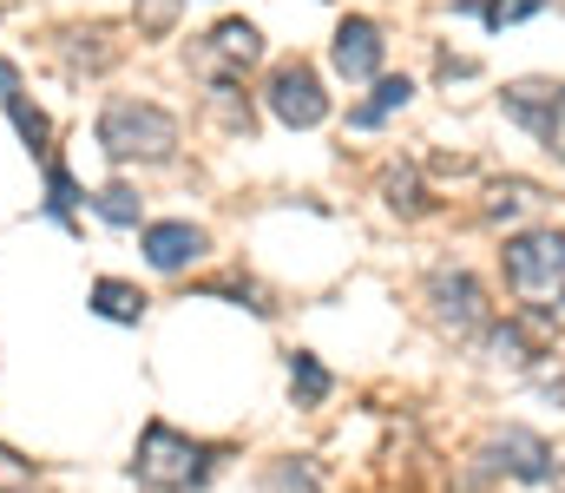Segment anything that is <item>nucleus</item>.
Segmentation results:
<instances>
[{"instance_id": "nucleus-13", "label": "nucleus", "mask_w": 565, "mask_h": 493, "mask_svg": "<svg viewBox=\"0 0 565 493\" xmlns=\"http://www.w3.org/2000/svg\"><path fill=\"white\" fill-rule=\"evenodd\" d=\"M7 119H13V132L46 159V132H53V126H46V112H33V106H26V93H7Z\"/></svg>"}, {"instance_id": "nucleus-4", "label": "nucleus", "mask_w": 565, "mask_h": 493, "mask_svg": "<svg viewBox=\"0 0 565 493\" xmlns=\"http://www.w3.org/2000/svg\"><path fill=\"white\" fill-rule=\"evenodd\" d=\"M257 60H264V33H257L250 20H217V26L204 33V46L191 53V66H198L211 86L244 79V66H257Z\"/></svg>"}, {"instance_id": "nucleus-23", "label": "nucleus", "mask_w": 565, "mask_h": 493, "mask_svg": "<svg viewBox=\"0 0 565 493\" xmlns=\"http://www.w3.org/2000/svg\"><path fill=\"white\" fill-rule=\"evenodd\" d=\"M493 355L520 368V362H526V329H493Z\"/></svg>"}, {"instance_id": "nucleus-16", "label": "nucleus", "mask_w": 565, "mask_h": 493, "mask_svg": "<svg viewBox=\"0 0 565 493\" xmlns=\"http://www.w3.org/2000/svg\"><path fill=\"white\" fill-rule=\"evenodd\" d=\"M382 191H388V204H395L402 217H422V178H415L408 164H402V171H388V178H382Z\"/></svg>"}, {"instance_id": "nucleus-21", "label": "nucleus", "mask_w": 565, "mask_h": 493, "mask_svg": "<svg viewBox=\"0 0 565 493\" xmlns=\"http://www.w3.org/2000/svg\"><path fill=\"white\" fill-rule=\"evenodd\" d=\"M33 487H40L33 461H20L13 448H0V493H33Z\"/></svg>"}, {"instance_id": "nucleus-17", "label": "nucleus", "mask_w": 565, "mask_h": 493, "mask_svg": "<svg viewBox=\"0 0 565 493\" xmlns=\"http://www.w3.org/2000/svg\"><path fill=\"white\" fill-rule=\"evenodd\" d=\"M264 493H316V468L309 461H277L264 474Z\"/></svg>"}, {"instance_id": "nucleus-15", "label": "nucleus", "mask_w": 565, "mask_h": 493, "mask_svg": "<svg viewBox=\"0 0 565 493\" xmlns=\"http://www.w3.org/2000/svg\"><path fill=\"white\" fill-rule=\"evenodd\" d=\"M86 204H93V211H99L106 224H139V197H132L126 184H106V191H93Z\"/></svg>"}, {"instance_id": "nucleus-5", "label": "nucleus", "mask_w": 565, "mask_h": 493, "mask_svg": "<svg viewBox=\"0 0 565 493\" xmlns=\"http://www.w3.org/2000/svg\"><path fill=\"white\" fill-rule=\"evenodd\" d=\"M270 112H277L282 126H302V132L329 119V93H322L316 66H302V60L277 66V79H270Z\"/></svg>"}, {"instance_id": "nucleus-3", "label": "nucleus", "mask_w": 565, "mask_h": 493, "mask_svg": "<svg viewBox=\"0 0 565 493\" xmlns=\"http://www.w3.org/2000/svg\"><path fill=\"white\" fill-rule=\"evenodd\" d=\"M204 474H211V454L191 435H178L164 421H151L139 435V481L151 493H184V487H198Z\"/></svg>"}, {"instance_id": "nucleus-25", "label": "nucleus", "mask_w": 565, "mask_h": 493, "mask_svg": "<svg viewBox=\"0 0 565 493\" xmlns=\"http://www.w3.org/2000/svg\"><path fill=\"white\" fill-rule=\"evenodd\" d=\"M7 93H20V73H13V66H0V99H7Z\"/></svg>"}, {"instance_id": "nucleus-12", "label": "nucleus", "mask_w": 565, "mask_h": 493, "mask_svg": "<svg viewBox=\"0 0 565 493\" xmlns=\"http://www.w3.org/2000/svg\"><path fill=\"white\" fill-rule=\"evenodd\" d=\"M93 310H99L106 323H139L145 297L132 290V283H113V277H106V283H93Z\"/></svg>"}, {"instance_id": "nucleus-18", "label": "nucleus", "mask_w": 565, "mask_h": 493, "mask_svg": "<svg viewBox=\"0 0 565 493\" xmlns=\"http://www.w3.org/2000/svg\"><path fill=\"white\" fill-rule=\"evenodd\" d=\"M533 204H540V191H533V184H500V191H493V204H487V217H493V224H507V217H520V211H533Z\"/></svg>"}, {"instance_id": "nucleus-20", "label": "nucleus", "mask_w": 565, "mask_h": 493, "mask_svg": "<svg viewBox=\"0 0 565 493\" xmlns=\"http://www.w3.org/2000/svg\"><path fill=\"white\" fill-rule=\"evenodd\" d=\"M73 204H79V184L46 159V211H53V217H73Z\"/></svg>"}, {"instance_id": "nucleus-7", "label": "nucleus", "mask_w": 565, "mask_h": 493, "mask_svg": "<svg viewBox=\"0 0 565 493\" xmlns=\"http://www.w3.org/2000/svg\"><path fill=\"white\" fill-rule=\"evenodd\" d=\"M329 60H335V73L342 79H375L382 73V26L375 20H342L335 26V46H329Z\"/></svg>"}, {"instance_id": "nucleus-1", "label": "nucleus", "mask_w": 565, "mask_h": 493, "mask_svg": "<svg viewBox=\"0 0 565 493\" xmlns=\"http://www.w3.org/2000/svg\"><path fill=\"white\" fill-rule=\"evenodd\" d=\"M99 146H106L113 164H132V159L158 164L178 152V119L164 106H145V99H113L99 112Z\"/></svg>"}, {"instance_id": "nucleus-14", "label": "nucleus", "mask_w": 565, "mask_h": 493, "mask_svg": "<svg viewBox=\"0 0 565 493\" xmlns=\"http://www.w3.org/2000/svg\"><path fill=\"white\" fill-rule=\"evenodd\" d=\"M289 388H296V401H302V408H316V401L329 395L322 362H316V355H289Z\"/></svg>"}, {"instance_id": "nucleus-10", "label": "nucleus", "mask_w": 565, "mask_h": 493, "mask_svg": "<svg viewBox=\"0 0 565 493\" xmlns=\"http://www.w3.org/2000/svg\"><path fill=\"white\" fill-rule=\"evenodd\" d=\"M500 106H507L513 126H526V132L546 139V132H553V112H559V86H553V79H513Z\"/></svg>"}, {"instance_id": "nucleus-8", "label": "nucleus", "mask_w": 565, "mask_h": 493, "mask_svg": "<svg viewBox=\"0 0 565 493\" xmlns=\"http://www.w3.org/2000/svg\"><path fill=\"white\" fill-rule=\"evenodd\" d=\"M204 244H211V237H204L198 224H184V217H171V224H145V264L164 270V277L184 270V264H198Z\"/></svg>"}, {"instance_id": "nucleus-9", "label": "nucleus", "mask_w": 565, "mask_h": 493, "mask_svg": "<svg viewBox=\"0 0 565 493\" xmlns=\"http://www.w3.org/2000/svg\"><path fill=\"white\" fill-rule=\"evenodd\" d=\"M487 461L507 468V474H520V481H546V474H553V448H546L540 435H526V428H500V435L487 441Z\"/></svg>"}, {"instance_id": "nucleus-24", "label": "nucleus", "mask_w": 565, "mask_h": 493, "mask_svg": "<svg viewBox=\"0 0 565 493\" xmlns=\"http://www.w3.org/2000/svg\"><path fill=\"white\" fill-rule=\"evenodd\" d=\"M546 146L565 159V93H559V112H553V132H546Z\"/></svg>"}, {"instance_id": "nucleus-11", "label": "nucleus", "mask_w": 565, "mask_h": 493, "mask_svg": "<svg viewBox=\"0 0 565 493\" xmlns=\"http://www.w3.org/2000/svg\"><path fill=\"white\" fill-rule=\"evenodd\" d=\"M415 99V79H375V99H362L355 112H349V126H382L388 112H402Z\"/></svg>"}, {"instance_id": "nucleus-22", "label": "nucleus", "mask_w": 565, "mask_h": 493, "mask_svg": "<svg viewBox=\"0 0 565 493\" xmlns=\"http://www.w3.org/2000/svg\"><path fill=\"white\" fill-rule=\"evenodd\" d=\"M178 7H184V0H132V13H139V33H171Z\"/></svg>"}, {"instance_id": "nucleus-2", "label": "nucleus", "mask_w": 565, "mask_h": 493, "mask_svg": "<svg viewBox=\"0 0 565 493\" xmlns=\"http://www.w3.org/2000/svg\"><path fill=\"white\" fill-rule=\"evenodd\" d=\"M507 283L520 303L533 310H559L565 303V231H526L507 244Z\"/></svg>"}, {"instance_id": "nucleus-19", "label": "nucleus", "mask_w": 565, "mask_h": 493, "mask_svg": "<svg viewBox=\"0 0 565 493\" xmlns=\"http://www.w3.org/2000/svg\"><path fill=\"white\" fill-rule=\"evenodd\" d=\"M540 7H546V0H487V7L467 0V13H480L487 26H513V20H526V13H540Z\"/></svg>"}, {"instance_id": "nucleus-6", "label": "nucleus", "mask_w": 565, "mask_h": 493, "mask_svg": "<svg viewBox=\"0 0 565 493\" xmlns=\"http://www.w3.org/2000/svg\"><path fill=\"white\" fill-rule=\"evenodd\" d=\"M427 303H434V323L454 329V335L487 323V297H480V283L467 270H434L427 277Z\"/></svg>"}]
</instances>
